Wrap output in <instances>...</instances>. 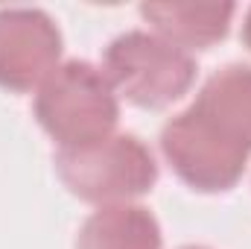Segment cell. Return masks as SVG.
<instances>
[{"instance_id":"5b68a950","label":"cell","mask_w":251,"mask_h":249,"mask_svg":"<svg viewBox=\"0 0 251 249\" xmlns=\"http://www.w3.org/2000/svg\"><path fill=\"white\" fill-rule=\"evenodd\" d=\"M62 50V32L44 9H0V88L12 94L41 88L44 79L59 67Z\"/></svg>"},{"instance_id":"ba28073f","label":"cell","mask_w":251,"mask_h":249,"mask_svg":"<svg viewBox=\"0 0 251 249\" xmlns=\"http://www.w3.org/2000/svg\"><path fill=\"white\" fill-rule=\"evenodd\" d=\"M164 232L155 214L134 202L97 208L79 229L76 249H161Z\"/></svg>"},{"instance_id":"3957f363","label":"cell","mask_w":251,"mask_h":249,"mask_svg":"<svg viewBox=\"0 0 251 249\" xmlns=\"http://www.w3.org/2000/svg\"><path fill=\"white\" fill-rule=\"evenodd\" d=\"M111 88L140 109H164L181 100L196 82V59L158 32L128 30L102 56Z\"/></svg>"},{"instance_id":"277c9868","label":"cell","mask_w":251,"mask_h":249,"mask_svg":"<svg viewBox=\"0 0 251 249\" xmlns=\"http://www.w3.org/2000/svg\"><path fill=\"white\" fill-rule=\"evenodd\" d=\"M161 153L173 173L199 193H222L243 179L249 150L225 138L193 109L178 112L161 129Z\"/></svg>"},{"instance_id":"9c48e42d","label":"cell","mask_w":251,"mask_h":249,"mask_svg":"<svg viewBox=\"0 0 251 249\" xmlns=\"http://www.w3.org/2000/svg\"><path fill=\"white\" fill-rule=\"evenodd\" d=\"M243 44L251 50V6H249V12H246V21H243Z\"/></svg>"},{"instance_id":"7a4b0ae2","label":"cell","mask_w":251,"mask_h":249,"mask_svg":"<svg viewBox=\"0 0 251 249\" xmlns=\"http://www.w3.org/2000/svg\"><path fill=\"white\" fill-rule=\"evenodd\" d=\"M56 173L64 187L82 202L117 205L149 193L158 182V164L152 150L137 135H108L97 144L59 150Z\"/></svg>"},{"instance_id":"6da1fadb","label":"cell","mask_w":251,"mask_h":249,"mask_svg":"<svg viewBox=\"0 0 251 249\" xmlns=\"http://www.w3.org/2000/svg\"><path fill=\"white\" fill-rule=\"evenodd\" d=\"M35 121L59 144V150L97 144L117 129V91L102 67L85 59H70L59 64L38 88Z\"/></svg>"},{"instance_id":"30bf717a","label":"cell","mask_w":251,"mask_h":249,"mask_svg":"<svg viewBox=\"0 0 251 249\" xmlns=\"http://www.w3.org/2000/svg\"><path fill=\"white\" fill-rule=\"evenodd\" d=\"M181 249H207V247H181Z\"/></svg>"},{"instance_id":"52a82bcc","label":"cell","mask_w":251,"mask_h":249,"mask_svg":"<svg viewBox=\"0 0 251 249\" xmlns=\"http://www.w3.org/2000/svg\"><path fill=\"white\" fill-rule=\"evenodd\" d=\"M225 138L237 141L251 153V67L228 64L216 70L190 106Z\"/></svg>"},{"instance_id":"8992f818","label":"cell","mask_w":251,"mask_h":249,"mask_svg":"<svg viewBox=\"0 0 251 249\" xmlns=\"http://www.w3.org/2000/svg\"><path fill=\"white\" fill-rule=\"evenodd\" d=\"M234 3H143L140 18L181 50H207L219 44L234 21Z\"/></svg>"}]
</instances>
